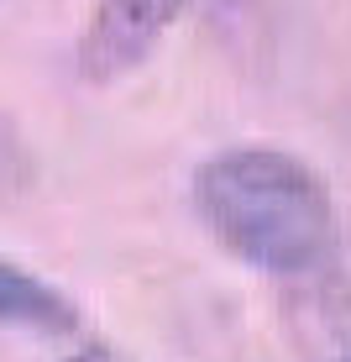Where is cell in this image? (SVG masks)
<instances>
[{"label": "cell", "mask_w": 351, "mask_h": 362, "mask_svg": "<svg viewBox=\"0 0 351 362\" xmlns=\"http://www.w3.org/2000/svg\"><path fill=\"white\" fill-rule=\"evenodd\" d=\"M189 0H95L84 16L73 64L79 79L105 90V84L126 79L157 53V42L184 21Z\"/></svg>", "instance_id": "2"}, {"label": "cell", "mask_w": 351, "mask_h": 362, "mask_svg": "<svg viewBox=\"0 0 351 362\" xmlns=\"http://www.w3.org/2000/svg\"><path fill=\"white\" fill-rule=\"evenodd\" d=\"M194 216L236 263L268 279H309L341 252V210L304 158L225 147L194 168Z\"/></svg>", "instance_id": "1"}, {"label": "cell", "mask_w": 351, "mask_h": 362, "mask_svg": "<svg viewBox=\"0 0 351 362\" xmlns=\"http://www.w3.org/2000/svg\"><path fill=\"white\" fill-rule=\"evenodd\" d=\"M79 305L58 289V284L37 279L32 268L6 263L0 257V331H32V336H73Z\"/></svg>", "instance_id": "3"}, {"label": "cell", "mask_w": 351, "mask_h": 362, "mask_svg": "<svg viewBox=\"0 0 351 362\" xmlns=\"http://www.w3.org/2000/svg\"><path fill=\"white\" fill-rule=\"evenodd\" d=\"M64 362H131V357L121 352L116 341H84V346H73Z\"/></svg>", "instance_id": "4"}, {"label": "cell", "mask_w": 351, "mask_h": 362, "mask_svg": "<svg viewBox=\"0 0 351 362\" xmlns=\"http://www.w3.org/2000/svg\"><path fill=\"white\" fill-rule=\"evenodd\" d=\"M346 362H351V357H346Z\"/></svg>", "instance_id": "5"}]
</instances>
